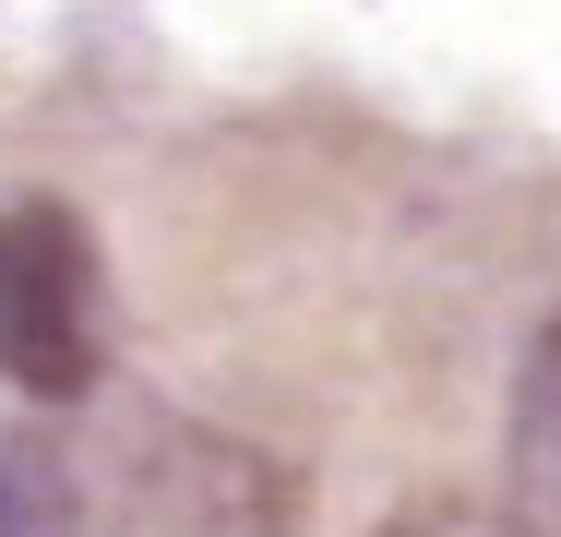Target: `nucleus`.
<instances>
[{
	"mask_svg": "<svg viewBox=\"0 0 561 537\" xmlns=\"http://www.w3.org/2000/svg\"><path fill=\"white\" fill-rule=\"evenodd\" d=\"M0 537H72V466L36 430H0Z\"/></svg>",
	"mask_w": 561,
	"mask_h": 537,
	"instance_id": "obj_4",
	"label": "nucleus"
},
{
	"mask_svg": "<svg viewBox=\"0 0 561 537\" xmlns=\"http://www.w3.org/2000/svg\"><path fill=\"white\" fill-rule=\"evenodd\" d=\"M502 526L561 537V311L514 358V419H502Z\"/></svg>",
	"mask_w": 561,
	"mask_h": 537,
	"instance_id": "obj_3",
	"label": "nucleus"
},
{
	"mask_svg": "<svg viewBox=\"0 0 561 537\" xmlns=\"http://www.w3.org/2000/svg\"><path fill=\"white\" fill-rule=\"evenodd\" d=\"M108 370V275L72 204H0V382L36 407L96 395Z\"/></svg>",
	"mask_w": 561,
	"mask_h": 537,
	"instance_id": "obj_1",
	"label": "nucleus"
},
{
	"mask_svg": "<svg viewBox=\"0 0 561 537\" xmlns=\"http://www.w3.org/2000/svg\"><path fill=\"white\" fill-rule=\"evenodd\" d=\"M382 537H514V526L478 502H407V514H382Z\"/></svg>",
	"mask_w": 561,
	"mask_h": 537,
	"instance_id": "obj_5",
	"label": "nucleus"
},
{
	"mask_svg": "<svg viewBox=\"0 0 561 537\" xmlns=\"http://www.w3.org/2000/svg\"><path fill=\"white\" fill-rule=\"evenodd\" d=\"M108 537H299V490L239 430L168 419L131 442V478L108 502Z\"/></svg>",
	"mask_w": 561,
	"mask_h": 537,
	"instance_id": "obj_2",
	"label": "nucleus"
}]
</instances>
